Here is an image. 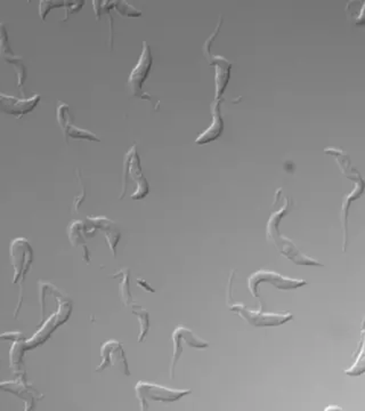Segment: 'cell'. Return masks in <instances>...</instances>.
<instances>
[{
    "mask_svg": "<svg viewBox=\"0 0 365 411\" xmlns=\"http://www.w3.org/2000/svg\"><path fill=\"white\" fill-rule=\"evenodd\" d=\"M290 210V199L285 198V204L279 208L277 212L271 214V217L268 219L267 227H266V239L277 247L281 255L290 259L294 264L305 265V266H323V264L317 262L311 257L306 256L305 254L296 247V244L291 239L282 236L279 233V222L288 215Z\"/></svg>",
    "mask_w": 365,
    "mask_h": 411,
    "instance_id": "obj_1",
    "label": "cell"
},
{
    "mask_svg": "<svg viewBox=\"0 0 365 411\" xmlns=\"http://www.w3.org/2000/svg\"><path fill=\"white\" fill-rule=\"evenodd\" d=\"M137 399L140 400V409H148L150 401L160 402H175L177 400L191 394V390H171L165 386L152 384V383L138 382L135 386Z\"/></svg>",
    "mask_w": 365,
    "mask_h": 411,
    "instance_id": "obj_2",
    "label": "cell"
},
{
    "mask_svg": "<svg viewBox=\"0 0 365 411\" xmlns=\"http://www.w3.org/2000/svg\"><path fill=\"white\" fill-rule=\"evenodd\" d=\"M228 308L239 314L242 319L248 322L249 325L254 327H277L283 325L285 322L290 321L294 318L292 313L289 312H281V313H265L264 306L260 311H250L245 308L242 304L232 303L228 305Z\"/></svg>",
    "mask_w": 365,
    "mask_h": 411,
    "instance_id": "obj_3",
    "label": "cell"
},
{
    "mask_svg": "<svg viewBox=\"0 0 365 411\" xmlns=\"http://www.w3.org/2000/svg\"><path fill=\"white\" fill-rule=\"evenodd\" d=\"M262 282L271 283L279 291H292V289H298L302 286L307 285V281L305 280L291 279L288 276H283L271 271H257L249 276V291L252 296L259 297V288L258 287Z\"/></svg>",
    "mask_w": 365,
    "mask_h": 411,
    "instance_id": "obj_4",
    "label": "cell"
},
{
    "mask_svg": "<svg viewBox=\"0 0 365 411\" xmlns=\"http://www.w3.org/2000/svg\"><path fill=\"white\" fill-rule=\"evenodd\" d=\"M9 255H11V262L14 268V283L21 281L22 287L23 281L26 279V274L31 268L32 261H34V251L28 240L24 238H16L13 240L9 247Z\"/></svg>",
    "mask_w": 365,
    "mask_h": 411,
    "instance_id": "obj_5",
    "label": "cell"
},
{
    "mask_svg": "<svg viewBox=\"0 0 365 411\" xmlns=\"http://www.w3.org/2000/svg\"><path fill=\"white\" fill-rule=\"evenodd\" d=\"M173 342H174V354L171 358L170 363L171 380L175 378V369H176L177 363L182 355L184 344L190 346V348H199V350L207 348L209 346L208 343L201 340L200 337L194 334L191 329L185 327H177L175 329L174 333H173Z\"/></svg>",
    "mask_w": 365,
    "mask_h": 411,
    "instance_id": "obj_6",
    "label": "cell"
},
{
    "mask_svg": "<svg viewBox=\"0 0 365 411\" xmlns=\"http://www.w3.org/2000/svg\"><path fill=\"white\" fill-rule=\"evenodd\" d=\"M101 358H102V363L97 367V373H100L108 367L119 365L125 376H130L128 363H127V358H125L121 343L115 342V340H108V342L104 343V345L101 348Z\"/></svg>",
    "mask_w": 365,
    "mask_h": 411,
    "instance_id": "obj_7",
    "label": "cell"
},
{
    "mask_svg": "<svg viewBox=\"0 0 365 411\" xmlns=\"http://www.w3.org/2000/svg\"><path fill=\"white\" fill-rule=\"evenodd\" d=\"M152 63H153V60H152L150 46H148V43H143V51L142 54H140V61H138L137 66H135L134 70L131 71L128 80L131 94L136 96V98H140L143 84H144L146 79H148Z\"/></svg>",
    "mask_w": 365,
    "mask_h": 411,
    "instance_id": "obj_8",
    "label": "cell"
},
{
    "mask_svg": "<svg viewBox=\"0 0 365 411\" xmlns=\"http://www.w3.org/2000/svg\"><path fill=\"white\" fill-rule=\"evenodd\" d=\"M0 58H3L6 63L14 66L17 75V87L22 90L26 80V76H28L26 66L23 63V58L16 56L11 51L9 41V33H7V30L1 22H0Z\"/></svg>",
    "mask_w": 365,
    "mask_h": 411,
    "instance_id": "obj_9",
    "label": "cell"
},
{
    "mask_svg": "<svg viewBox=\"0 0 365 411\" xmlns=\"http://www.w3.org/2000/svg\"><path fill=\"white\" fill-rule=\"evenodd\" d=\"M39 101V95H34L30 98H16L0 93V113L21 118L26 113H31Z\"/></svg>",
    "mask_w": 365,
    "mask_h": 411,
    "instance_id": "obj_10",
    "label": "cell"
},
{
    "mask_svg": "<svg viewBox=\"0 0 365 411\" xmlns=\"http://www.w3.org/2000/svg\"><path fill=\"white\" fill-rule=\"evenodd\" d=\"M70 113H68V104L58 102L56 109V118L58 121L61 128L64 132L66 137L78 138V140H89V141L100 142V138L97 137L93 132L88 130H81L78 127L74 126L70 123Z\"/></svg>",
    "mask_w": 365,
    "mask_h": 411,
    "instance_id": "obj_11",
    "label": "cell"
},
{
    "mask_svg": "<svg viewBox=\"0 0 365 411\" xmlns=\"http://www.w3.org/2000/svg\"><path fill=\"white\" fill-rule=\"evenodd\" d=\"M212 115H214L212 124H211L208 130H205L203 134H201V135L197 138V141H195V143L199 144V145L215 141L216 138L222 135L224 124H222V117H220V101H218V100H216L214 104H212Z\"/></svg>",
    "mask_w": 365,
    "mask_h": 411,
    "instance_id": "obj_12",
    "label": "cell"
},
{
    "mask_svg": "<svg viewBox=\"0 0 365 411\" xmlns=\"http://www.w3.org/2000/svg\"><path fill=\"white\" fill-rule=\"evenodd\" d=\"M66 1H40L39 5V14L40 18L43 19V21L46 20V16L51 12V9H61V7H68V9H76V7L83 6V1H68L66 5H63Z\"/></svg>",
    "mask_w": 365,
    "mask_h": 411,
    "instance_id": "obj_13",
    "label": "cell"
},
{
    "mask_svg": "<svg viewBox=\"0 0 365 411\" xmlns=\"http://www.w3.org/2000/svg\"><path fill=\"white\" fill-rule=\"evenodd\" d=\"M133 313L137 316V318L140 319V336H138V342H143V340L145 338L146 335H148V328H150V320H148V311L143 310L140 308L138 305H134V308H133Z\"/></svg>",
    "mask_w": 365,
    "mask_h": 411,
    "instance_id": "obj_14",
    "label": "cell"
},
{
    "mask_svg": "<svg viewBox=\"0 0 365 411\" xmlns=\"http://www.w3.org/2000/svg\"><path fill=\"white\" fill-rule=\"evenodd\" d=\"M123 278V282L121 283V296L125 305H129L131 303V293L129 291V271H120L119 272Z\"/></svg>",
    "mask_w": 365,
    "mask_h": 411,
    "instance_id": "obj_15",
    "label": "cell"
},
{
    "mask_svg": "<svg viewBox=\"0 0 365 411\" xmlns=\"http://www.w3.org/2000/svg\"><path fill=\"white\" fill-rule=\"evenodd\" d=\"M117 5H113L115 9H117L118 12L121 13L125 16H133V18H137V16H140L142 13L138 12L134 7H131L130 5H127L125 1H115Z\"/></svg>",
    "mask_w": 365,
    "mask_h": 411,
    "instance_id": "obj_16",
    "label": "cell"
},
{
    "mask_svg": "<svg viewBox=\"0 0 365 411\" xmlns=\"http://www.w3.org/2000/svg\"><path fill=\"white\" fill-rule=\"evenodd\" d=\"M137 283H138V285H140V287H143V289H144V291H150V293H154L153 289H152V288L150 287V285H148V283H146V282L144 281V280L138 279L137 280Z\"/></svg>",
    "mask_w": 365,
    "mask_h": 411,
    "instance_id": "obj_17",
    "label": "cell"
},
{
    "mask_svg": "<svg viewBox=\"0 0 365 411\" xmlns=\"http://www.w3.org/2000/svg\"><path fill=\"white\" fill-rule=\"evenodd\" d=\"M331 409H334V410H341V408H331V407H328V408L325 409V410H331Z\"/></svg>",
    "mask_w": 365,
    "mask_h": 411,
    "instance_id": "obj_18",
    "label": "cell"
}]
</instances>
